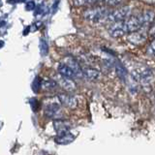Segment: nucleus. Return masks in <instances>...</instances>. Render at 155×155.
Wrapping results in <instances>:
<instances>
[{"mask_svg":"<svg viewBox=\"0 0 155 155\" xmlns=\"http://www.w3.org/2000/svg\"><path fill=\"white\" fill-rule=\"evenodd\" d=\"M110 12V11H109L108 9L102 7L90 8L84 12V18L87 21L93 23H105Z\"/></svg>","mask_w":155,"mask_h":155,"instance_id":"nucleus-1","label":"nucleus"},{"mask_svg":"<svg viewBox=\"0 0 155 155\" xmlns=\"http://www.w3.org/2000/svg\"><path fill=\"white\" fill-rule=\"evenodd\" d=\"M131 15V9L128 6H125L122 8H119L114 11H110L108 18H107L105 23L107 24H113L117 21H122L124 19L128 18Z\"/></svg>","mask_w":155,"mask_h":155,"instance_id":"nucleus-2","label":"nucleus"},{"mask_svg":"<svg viewBox=\"0 0 155 155\" xmlns=\"http://www.w3.org/2000/svg\"><path fill=\"white\" fill-rule=\"evenodd\" d=\"M139 76V82L143 88L147 89L153 84L154 80V74L152 69H150L149 67H145L143 69L137 71Z\"/></svg>","mask_w":155,"mask_h":155,"instance_id":"nucleus-3","label":"nucleus"},{"mask_svg":"<svg viewBox=\"0 0 155 155\" xmlns=\"http://www.w3.org/2000/svg\"><path fill=\"white\" fill-rule=\"evenodd\" d=\"M123 23H124V26H125L127 34L131 33V32H134V31H137V30H140V28L143 27V24H142V21H140V16H135V17L130 16L128 18L124 19Z\"/></svg>","mask_w":155,"mask_h":155,"instance_id":"nucleus-4","label":"nucleus"},{"mask_svg":"<svg viewBox=\"0 0 155 155\" xmlns=\"http://www.w3.org/2000/svg\"><path fill=\"white\" fill-rule=\"evenodd\" d=\"M108 31H109L110 35L114 38H119V37H122L123 35H125V34H127L125 26H124V23H123V21L114 22L113 24H110L109 28H108Z\"/></svg>","mask_w":155,"mask_h":155,"instance_id":"nucleus-5","label":"nucleus"},{"mask_svg":"<svg viewBox=\"0 0 155 155\" xmlns=\"http://www.w3.org/2000/svg\"><path fill=\"white\" fill-rule=\"evenodd\" d=\"M127 40L130 44H132V45L140 46L147 40V34L143 31H139V30L131 32V33H128Z\"/></svg>","mask_w":155,"mask_h":155,"instance_id":"nucleus-6","label":"nucleus"},{"mask_svg":"<svg viewBox=\"0 0 155 155\" xmlns=\"http://www.w3.org/2000/svg\"><path fill=\"white\" fill-rule=\"evenodd\" d=\"M45 114L48 117L55 118V119H59L62 116L60 106L56 103H51V104L47 105L45 107Z\"/></svg>","mask_w":155,"mask_h":155,"instance_id":"nucleus-7","label":"nucleus"},{"mask_svg":"<svg viewBox=\"0 0 155 155\" xmlns=\"http://www.w3.org/2000/svg\"><path fill=\"white\" fill-rule=\"evenodd\" d=\"M58 99H59L60 103L69 109H75L77 107L78 101L74 96L71 94H66V93H61L58 95Z\"/></svg>","mask_w":155,"mask_h":155,"instance_id":"nucleus-8","label":"nucleus"},{"mask_svg":"<svg viewBox=\"0 0 155 155\" xmlns=\"http://www.w3.org/2000/svg\"><path fill=\"white\" fill-rule=\"evenodd\" d=\"M65 64L69 66L71 69L74 71L77 78H82V68L80 66L79 62L75 60L74 58H66Z\"/></svg>","mask_w":155,"mask_h":155,"instance_id":"nucleus-9","label":"nucleus"},{"mask_svg":"<svg viewBox=\"0 0 155 155\" xmlns=\"http://www.w3.org/2000/svg\"><path fill=\"white\" fill-rule=\"evenodd\" d=\"M82 77H84L88 81H97L100 79L101 73L93 68H84L82 69Z\"/></svg>","mask_w":155,"mask_h":155,"instance_id":"nucleus-10","label":"nucleus"},{"mask_svg":"<svg viewBox=\"0 0 155 155\" xmlns=\"http://www.w3.org/2000/svg\"><path fill=\"white\" fill-rule=\"evenodd\" d=\"M57 70H58V73L60 74V76H62V77H65V78L72 79V80L77 78L74 71H73L69 66H67L65 63H61V64H59Z\"/></svg>","mask_w":155,"mask_h":155,"instance_id":"nucleus-11","label":"nucleus"},{"mask_svg":"<svg viewBox=\"0 0 155 155\" xmlns=\"http://www.w3.org/2000/svg\"><path fill=\"white\" fill-rule=\"evenodd\" d=\"M140 18L142 21L143 27L147 26L149 24H153L154 21V12L153 11H145L143 14H140Z\"/></svg>","mask_w":155,"mask_h":155,"instance_id":"nucleus-12","label":"nucleus"},{"mask_svg":"<svg viewBox=\"0 0 155 155\" xmlns=\"http://www.w3.org/2000/svg\"><path fill=\"white\" fill-rule=\"evenodd\" d=\"M58 84L61 85L62 88H64L67 91H73L76 89V84L73 81L72 79H68V78L65 77H60L59 78V81Z\"/></svg>","mask_w":155,"mask_h":155,"instance_id":"nucleus-13","label":"nucleus"},{"mask_svg":"<svg viewBox=\"0 0 155 155\" xmlns=\"http://www.w3.org/2000/svg\"><path fill=\"white\" fill-rule=\"evenodd\" d=\"M54 129L58 132V134L61 133H65V132H69L70 129V124L64 120H55L54 121Z\"/></svg>","mask_w":155,"mask_h":155,"instance_id":"nucleus-14","label":"nucleus"},{"mask_svg":"<svg viewBox=\"0 0 155 155\" xmlns=\"http://www.w3.org/2000/svg\"><path fill=\"white\" fill-rule=\"evenodd\" d=\"M114 68H115L116 74H117L119 79L125 81L126 78L128 76V73H127V70H126V68L124 67V65L121 62L117 61L114 63Z\"/></svg>","mask_w":155,"mask_h":155,"instance_id":"nucleus-15","label":"nucleus"},{"mask_svg":"<svg viewBox=\"0 0 155 155\" xmlns=\"http://www.w3.org/2000/svg\"><path fill=\"white\" fill-rule=\"evenodd\" d=\"M73 140H74V137L71 136V134H69V132L58 134V137L55 139L56 143H60V144H67V143H71Z\"/></svg>","mask_w":155,"mask_h":155,"instance_id":"nucleus-16","label":"nucleus"},{"mask_svg":"<svg viewBox=\"0 0 155 155\" xmlns=\"http://www.w3.org/2000/svg\"><path fill=\"white\" fill-rule=\"evenodd\" d=\"M102 68L106 72H110L114 68V62L111 59H104L102 60Z\"/></svg>","mask_w":155,"mask_h":155,"instance_id":"nucleus-17","label":"nucleus"},{"mask_svg":"<svg viewBox=\"0 0 155 155\" xmlns=\"http://www.w3.org/2000/svg\"><path fill=\"white\" fill-rule=\"evenodd\" d=\"M101 0H73L76 6H86V5H93Z\"/></svg>","mask_w":155,"mask_h":155,"instance_id":"nucleus-18","label":"nucleus"},{"mask_svg":"<svg viewBox=\"0 0 155 155\" xmlns=\"http://www.w3.org/2000/svg\"><path fill=\"white\" fill-rule=\"evenodd\" d=\"M39 48H40V51H41V54L43 56H45L48 54V42L45 40L44 38H42L40 40V46H39Z\"/></svg>","mask_w":155,"mask_h":155,"instance_id":"nucleus-19","label":"nucleus"},{"mask_svg":"<svg viewBox=\"0 0 155 155\" xmlns=\"http://www.w3.org/2000/svg\"><path fill=\"white\" fill-rule=\"evenodd\" d=\"M42 86H43V88H44V89L51 90V89H54L55 87H56V82H55L54 81H51V80L44 81Z\"/></svg>","mask_w":155,"mask_h":155,"instance_id":"nucleus-20","label":"nucleus"},{"mask_svg":"<svg viewBox=\"0 0 155 155\" xmlns=\"http://www.w3.org/2000/svg\"><path fill=\"white\" fill-rule=\"evenodd\" d=\"M40 85H41V84H40V79H39V78H36V79L34 80L33 84H32V88H33V90L35 91V92H38L39 88H40Z\"/></svg>","mask_w":155,"mask_h":155,"instance_id":"nucleus-21","label":"nucleus"},{"mask_svg":"<svg viewBox=\"0 0 155 155\" xmlns=\"http://www.w3.org/2000/svg\"><path fill=\"white\" fill-rule=\"evenodd\" d=\"M105 1L108 6H117L122 2V0H105Z\"/></svg>","mask_w":155,"mask_h":155,"instance_id":"nucleus-22","label":"nucleus"},{"mask_svg":"<svg viewBox=\"0 0 155 155\" xmlns=\"http://www.w3.org/2000/svg\"><path fill=\"white\" fill-rule=\"evenodd\" d=\"M147 54L153 56L154 55V41L150 44V46H148L147 48Z\"/></svg>","mask_w":155,"mask_h":155,"instance_id":"nucleus-23","label":"nucleus"},{"mask_svg":"<svg viewBox=\"0 0 155 155\" xmlns=\"http://www.w3.org/2000/svg\"><path fill=\"white\" fill-rule=\"evenodd\" d=\"M34 8H35V2H34V1H29V2L26 4L25 9H26V10H28V11H29V10L34 9Z\"/></svg>","mask_w":155,"mask_h":155,"instance_id":"nucleus-24","label":"nucleus"}]
</instances>
